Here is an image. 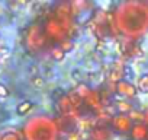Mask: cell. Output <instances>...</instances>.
<instances>
[{
	"label": "cell",
	"instance_id": "8fae6325",
	"mask_svg": "<svg viewBox=\"0 0 148 140\" xmlns=\"http://www.w3.org/2000/svg\"><path fill=\"white\" fill-rule=\"evenodd\" d=\"M0 140H25L22 131H18L16 128L6 127L0 130Z\"/></svg>",
	"mask_w": 148,
	"mask_h": 140
},
{
	"label": "cell",
	"instance_id": "e0dca14e",
	"mask_svg": "<svg viewBox=\"0 0 148 140\" xmlns=\"http://www.w3.org/2000/svg\"><path fill=\"white\" fill-rule=\"evenodd\" d=\"M60 47L67 53V51H70V50L73 48V41H71V40H67V41H64L62 44H60Z\"/></svg>",
	"mask_w": 148,
	"mask_h": 140
},
{
	"label": "cell",
	"instance_id": "d6986e66",
	"mask_svg": "<svg viewBox=\"0 0 148 140\" xmlns=\"http://www.w3.org/2000/svg\"><path fill=\"white\" fill-rule=\"evenodd\" d=\"M144 123H145V124L148 125V110H147V111L144 112Z\"/></svg>",
	"mask_w": 148,
	"mask_h": 140
},
{
	"label": "cell",
	"instance_id": "6da1fadb",
	"mask_svg": "<svg viewBox=\"0 0 148 140\" xmlns=\"http://www.w3.org/2000/svg\"><path fill=\"white\" fill-rule=\"evenodd\" d=\"M113 22L119 34L126 38H139L148 32V2H122L113 12Z\"/></svg>",
	"mask_w": 148,
	"mask_h": 140
},
{
	"label": "cell",
	"instance_id": "5bb4252c",
	"mask_svg": "<svg viewBox=\"0 0 148 140\" xmlns=\"http://www.w3.org/2000/svg\"><path fill=\"white\" fill-rule=\"evenodd\" d=\"M49 54H51V57L54 58V60H57V61H61V60H64L65 58V51L60 47V45H54L52 48H51V51H49Z\"/></svg>",
	"mask_w": 148,
	"mask_h": 140
},
{
	"label": "cell",
	"instance_id": "7a4b0ae2",
	"mask_svg": "<svg viewBox=\"0 0 148 140\" xmlns=\"http://www.w3.org/2000/svg\"><path fill=\"white\" fill-rule=\"evenodd\" d=\"M22 134L25 140H60L57 121L44 114L29 117L22 125Z\"/></svg>",
	"mask_w": 148,
	"mask_h": 140
},
{
	"label": "cell",
	"instance_id": "ffe728a7",
	"mask_svg": "<svg viewBox=\"0 0 148 140\" xmlns=\"http://www.w3.org/2000/svg\"><path fill=\"white\" fill-rule=\"evenodd\" d=\"M87 140H89V139H87Z\"/></svg>",
	"mask_w": 148,
	"mask_h": 140
},
{
	"label": "cell",
	"instance_id": "3957f363",
	"mask_svg": "<svg viewBox=\"0 0 148 140\" xmlns=\"http://www.w3.org/2000/svg\"><path fill=\"white\" fill-rule=\"evenodd\" d=\"M23 44L25 48L32 54V55H41L44 53H49L51 48L54 47L51 41L48 40L42 22H34L31 24L23 34Z\"/></svg>",
	"mask_w": 148,
	"mask_h": 140
},
{
	"label": "cell",
	"instance_id": "277c9868",
	"mask_svg": "<svg viewBox=\"0 0 148 140\" xmlns=\"http://www.w3.org/2000/svg\"><path fill=\"white\" fill-rule=\"evenodd\" d=\"M73 21H67L62 19L54 13H49L44 21V31L48 37V40L51 41L52 45H60L64 41L70 40V28H71Z\"/></svg>",
	"mask_w": 148,
	"mask_h": 140
},
{
	"label": "cell",
	"instance_id": "8992f818",
	"mask_svg": "<svg viewBox=\"0 0 148 140\" xmlns=\"http://www.w3.org/2000/svg\"><path fill=\"white\" fill-rule=\"evenodd\" d=\"M115 91L119 96H122L123 99H134L138 95V86L135 83H132L131 80L126 79H119L115 85Z\"/></svg>",
	"mask_w": 148,
	"mask_h": 140
},
{
	"label": "cell",
	"instance_id": "7c38bea8",
	"mask_svg": "<svg viewBox=\"0 0 148 140\" xmlns=\"http://www.w3.org/2000/svg\"><path fill=\"white\" fill-rule=\"evenodd\" d=\"M116 111L119 114H129L132 110H134V105L131 104V99H122V101H118L116 102Z\"/></svg>",
	"mask_w": 148,
	"mask_h": 140
},
{
	"label": "cell",
	"instance_id": "30bf717a",
	"mask_svg": "<svg viewBox=\"0 0 148 140\" xmlns=\"http://www.w3.org/2000/svg\"><path fill=\"white\" fill-rule=\"evenodd\" d=\"M57 121V125H58V130L60 133L61 131H73L74 128H76V120H74L71 115H61Z\"/></svg>",
	"mask_w": 148,
	"mask_h": 140
},
{
	"label": "cell",
	"instance_id": "2e32d148",
	"mask_svg": "<svg viewBox=\"0 0 148 140\" xmlns=\"http://www.w3.org/2000/svg\"><path fill=\"white\" fill-rule=\"evenodd\" d=\"M9 94H10V92H9L8 86L3 85V83H0V98H8Z\"/></svg>",
	"mask_w": 148,
	"mask_h": 140
},
{
	"label": "cell",
	"instance_id": "4fadbf2b",
	"mask_svg": "<svg viewBox=\"0 0 148 140\" xmlns=\"http://www.w3.org/2000/svg\"><path fill=\"white\" fill-rule=\"evenodd\" d=\"M32 102L31 101H22L18 107H16V114L18 115H21V117H23V115H26L31 110H32Z\"/></svg>",
	"mask_w": 148,
	"mask_h": 140
},
{
	"label": "cell",
	"instance_id": "5b68a950",
	"mask_svg": "<svg viewBox=\"0 0 148 140\" xmlns=\"http://www.w3.org/2000/svg\"><path fill=\"white\" fill-rule=\"evenodd\" d=\"M134 124H135V121L132 120V117L129 114H119V112H116V114H113L110 117L108 125H109V128L112 130V133L115 136H122V137L125 136V137H128V134L131 133Z\"/></svg>",
	"mask_w": 148,
	"mask_h": 140
},
{
	"label": "cell",
	"instance_id": "52a82bcc",
	"mask_svg": "<svg viewBox=\"0 0 148 140\" xmlns=\"http://www.w3.org/2000/svg\"><path fill=\"white\" fill-rule=\"evenodd\" d=\"M57 110L61 115H71L73 110H74V104L71 101V98L67 95V94H61L58 98H57Z\"/></svg>",
	"mask_w": 148,
	"mask_h": 140
},
{
	"label": "cell",
	"instance_id": "9a60e30c",
	"mask_svg": "<svg viewBox=\"0 0 148 140\" xmlns=\"http://www.w3.org/2000/svg\"><path fill=\"white\" fill-rule=\"evenodd\" d=\"M32 85H34V88H44V85H45V80H44V78H41V76H35V78H32Z\"/></svg>",
	"mask_w": 148,
	"mask_h": 140
},
{
	"label": "cell",
	"instance_id": "ba28073f",
	"mask_svg": "<svg viewBox=\"0 0 148 140\" xmlns=\"http://www.w3.org/2000/svg\"><path fill=\"white\" fill-rule=\"evenodd\" d=\"M128 140H148V125L144 121L135 123L128 134Z\"/></svg>",
	"mask_w": 148,
	"mask_h": 140
},
{
	"label": "cell",
	"instance_id": "9c48e42d",
	"mask_svg": "<svg viewBox=\"0 0 148 140\" xmlns=\"http://www.w3.org/2000/svg\"><path fill=\"white\" fill-rule=\"evenodd\" d=\"M113 133L109 128V125H96L90 130V137L89 140H112Z\"/></svg>",
	"mask_w": 148,
	"mask_h": 140
},
{
	"label": "cell",
	"instance_id": "ac0fdd59",
	"mask_svg": "<svg viewBox=\"0 0 148 140\" xmlns=\"http://www.w3.org/2000/svg\"><path fill=\"white\" fill-rule=\"evenodd\" d=\"M6 53H8V50H6V48H3V47H0V60H3V58H5Z\"/></svg>",
	"mask_w": 148,
	"mask_h": 140
}]
</instances>
